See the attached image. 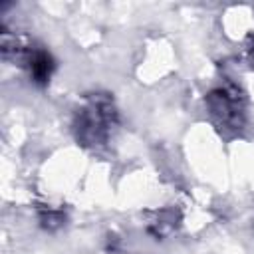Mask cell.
Segmentation results:
<instances>
[{"instance_id": "1", "label": "cell", "mask_w": 254, "mask_h": 254, "mask_svg": "<svg viewBox=\"0 0 254 254\" xmlns=\"http://www.w3.org/2000/svg\"><path fill=\"white\" fill-rule=\"evenodd\" d=\"M30 71H32V77L36 81L44 83L52 73V58L46 52H36L32 56V62H30Z\"/></svg>"}]
</instances>
